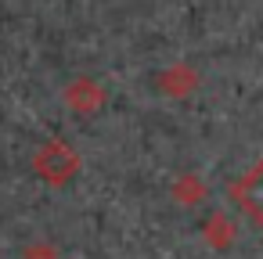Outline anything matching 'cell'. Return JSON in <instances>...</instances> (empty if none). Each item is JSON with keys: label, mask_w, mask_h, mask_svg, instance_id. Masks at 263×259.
<instances>
[{"label": "cell", "mask_w": 263, "mask_h": 259, "mask_svg": "<svg viewBox=\"0 0 263 259\" xmlns=\"http://www.w3.org/2000/svg\"><path fill=\"white\" fill-rule=\"evenodd\" d=\"M231 198L252 223H263V162H256L245 176H238L231 184Z\"/></svg>", "instance_id": "cell-2"}, {"label": "cell", "mask_w": 263, "mask_h": 259, "mask_svg": "<svg viewBox=\"0 0 263 259\" xmlns=\"http://www.w3.org/2000/svg\"><path fill=\"white\" fill-rule=\"evenodd\" d=\"M26 259H54V252H51V248H29Z\"/></svg>", "instance_id": "cell-4"}, {"label": "cell", "mask_w": 263, "mask_h": 259, "mask_svg": "<svg viewBox=\"0 0 263 259\" xmlns=\"http://www.w3.org/2000/svg\"><path fill=\"white\" fill-rule=\"evenodd\" d=\"M65 101L76 108V112H94V108H101L105 105V90L94 83V79H72L69 87H65Z\"/></svg>", "instance_id": "cell-3"}, {"label": "cell", "mask_w": 263, "mask_h": 259, "mask_svg": "<svg viewBox=\"0 0 263 259\" xmlns=\"http://www.w3.org/2000/svg\"><path fill=\"white\" fill-rule=\"evenodd\" d=\"M33 166H36V173H40L44 180H51V184H65V180L80 169V155H76L65 141H47V144L36 151Z\"/></svg>", "instance_id": "cell-1"}]
</instances>
